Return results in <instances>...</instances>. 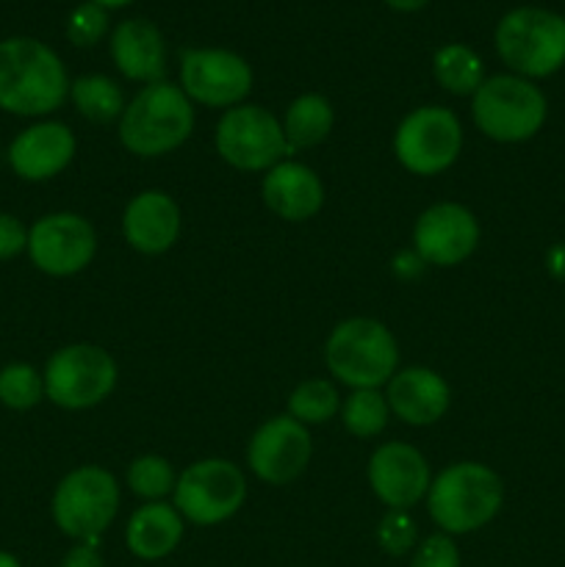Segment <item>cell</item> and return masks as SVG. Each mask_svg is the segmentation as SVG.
Instances as JSON below:
<instances>
[{
    "instance_id": "6da1fadb",
    "label": "cell",
    "mask_w": 565,
    "mask_h": 567,
    "mask_svg": "<svg viewBox=\"0 0 565 567\" xmlns=\"http://www.w3.org/2000/svg\"><path fill=\"white\" fill-rule=\"evenodd\" d=\"M70 97L64 61L53 48L31 37L0 42V111L42 120Z\"/></svg>"
},
{
    "instance_id": "7a4b0ae2",
    "label": "cell",
    "mask_w": 565,
    "mask_h": 567,
    "mask_svg": "<svg viewBox=\"0 0 565 567\" xmlns=\"http://www.w3.org/2000/svg\"><path fill=\"white\" fill-rule=\"evenodd\" d=\"M197 114L181 86L170 81L147 83L116 122L120 144L136 158H161L192 138Z\"/></svg>"
},
{
    "instance_id": "3957f363",
    "label": "cell",
    "mask_w": 565,
    "mask_h": 567,
    "mask_svg": "<svg viewBox=\"0 0 565 567\" xmlns=\"http://www.w3.org/2000/svg\"><path fill=\"white\" fill-rule=\"evenodd\" d=\"M424 502L432 524L443 535H471L499 515L504 504V482L491 465L463 460L432 476Z\"/></svg>"
},
{
    "instance_id": "277c9868",
    "label": "cell",
    "mask_w": 565,
    "mask_h": 567,
    "mask_svg": "<svg viewBox=\"0 0 565 567\" xmlns=\"http://www.w3.org/2000/svg\"><path fill=\"white\" fill-rule=\"evenodd\" d=\"M325 363L332 380L352 391L388 385L399 371V343L382 321L352 316L332 327L325 343Z\"/></svg>"
},
{
    "instance_id": "5b68a950",
    "label": "cell",
    "mask_w": 565,
    "mask_h": 567,
    "mask_svg": "<svg viewBox=\"0 0 565 567\" xmlns=\"http://www.w3.org/2000/svg\"><path fill=\"white\" fill-rule=\"evenodd\" d=\"M548 103L535 81L521 75H491L471 97L476 131L499 144L530 142L546 125Z\"/></svg>"
},
{
    "instance_id": "8992f818",
    "label": "cell",
    "mask_w": 565,
    "mask_h": 567,
    "mask_svg": "<svg viewBox=\"0 0 565 567\" xmlns=\"http://www.w3.org/2000/svg\"><path fill=\"white\" fill-rule=\"evenodd\" d=\"M493 44L513 75L526 81L548 78L565 64V17L521 6L499 20Z\"/></svg>"
},
{
    "instance_id": "52a82bcc",
    "label": "cell",
    "mask_w": 565,
    "mask_h": 567,
    "mask_svg": "<svg viewBox=\"0 0 565 567\" xmlns=\"http://www.w3.org/2000/svg\"><path fill=\"white\" fill-rule=\"evenodd\" d=\"M120 513V482L100 465H78L61 476L50 498V515L61 535L97 546Z\"/></svg>"
},
{
    "instance_id": "ba28073f",
    "label": "cell",
    "mask_w": 565,
    "mask_h": 567,
    "mask_svg": "<svg viewBox=\"0 0 565 567\" xmlns=\"http://www.w3.org/2000/svg\"><path fill=\"white\" fill-rule=\"evenodd\" d=\"M44 399L61 410H89L114 393L120 369L97 343H66L42 369Z\"/></svg>"
},
{
    "instance_id": "9c48e42d",
    "label": "cell",
    "mask_w": 565,
    "mask_h": 567,
    "mask_svg": "<svg viewBox=\"0 0 565 567\" xmlns=\"http://www.w3.org/2000/svg\"><path fill=\"white\" fill-rule=\"evenodd\" d=\"M460 153H463V122L443 105L413 109L393 131V155L410 175H441L458 164Z\"/></svg>"
},
{
    "instance_id": "30bf717a",
    "label": "cell",
    "mask_w": 565,
    "mask_h": 567,
    "mask_svg": "<svg viewBox=\"0 0 565 567\" xmlns=\"http://www.w3.org/2000/svg\"><path fill=\"white\" fill-rule=\"evenodd\" d=\"M247 498V480L233 460L205 457L177 474L172 507L194 526H216L230 520Z\"/></svg>"
},
{
    "instance_id": "8fae6325",
    "label": "cell",
    "mask_w": 565,
    "mask_h": 567,
    "mask_svg": "<svg viewBox=\"0 0 565 567\" xmlns=\"http://www.w3.org/2000/svg\"><path fill=\"white\" fill-rule=\"evenodd\" d=\"M214 144L219 158L238 172H269L291 155L282 122L264 105L242 103L216 122Z\"/></svg>"
},
{
    "instance_id": "7c38bea8",
    "label": "cell",
    "mask_w": 565,
    "mask_h": 567,
    "mask_svg": "<svg viewBox=\"0 0 565 567\" xmlns=\"http://www.w3.org/2000/svg\"><path fill=\"white\" fill-rule=\"evenodd\" d=\"M28 258L42 275H81L97 255V233L92 221L72 210L44 214L28 227Z\"/></svg>"
},
{
    "instance_id": "4fadbf2b",
    "label": "cell",
    "mask_w": 565,
    "mask_h": 567,
    "mask_svg": "<svg viewBox=\"0 0 565 567\" xmlns=\"http://www.w3.org/2000/svg\"><path fill=\"white\" fill-rule=\"evenodd\" d=\"M181 89L208 109H236L253 92V66L233 50L192 48L181 53Z\"/></svg>"
},
{
    "instance_id": "5bb4252c",
    "label": "cell",
    "mask_w": 565,
    "mask_h": 567,
    "mask_svg": "<svg viewBox=\"0 0 565 567\" xmlns=\"http://www.w3.org/2000/svg\"><path fill=\"white\" fill-rule=\"evenodd\" d=\"M310 454H314V443H310L308 426L299 424L291 415H275L264 421L249 437L247 463L260 482L282 487L297 482L308 471Z\"/></svg>"
},
{
    "instance_id": "9a60e30c",
    "label": "cell",
    "mask_w": 565,
    "mask_h": 567,
    "mask_svg": "<svg viewBox=\"0 0 565 567\" xmlns=\"http://www.w3.org/2000/svg\"><path fill=\"white\" fill-rule=\"evenodd\" d=\"M480 236V221L465 205L435 203L415 219L413 249L427 266L452 269L476 252Z\"/></svg>"
},
{
    "instance_id": "2e32d148",
    "label": "cell",
    "mask_w": 565,
    "mask_h": 567,
    "mask_svg": "<svg viewBox=\"0 0 565 567\" xmlns=\"http://www.w3.org/2000/svg\"><path fill=\"white\" fill-rule=\"evenodd\" d=\"M369 487L388 509H410L427 498L432 485V471L424 454L402 441L382 443L371 452Z\"/></svg>"
},
{
    "instance_id": "e0dca14e",
    "label": "cell",
    "mask_w": 565,
    "mask_h": 567,
    "mask_svg": "<svg viewBox=\"0 0 565 567\" xmlns=\"http://www.w3.org/2000/svg\"><path fill=\"white\" fill-rule=\"evenodd\" d=\"M78 150L70 125L55 120H39L11 138L6 150L9 169L25 183H44L59 177L72 164Z\"/></svg>"
},
{
    "instance_id": "ac0fdd59",
    "label": "cell",
    "mask_w": 565,
    "mask_h": 567,
    "mask_svg": "<svg viewBox=\"0 0 565 567\" xmlns=\"http://www.w3.org/2000/svg\"><path fill=\"white\" fill-rule=\"evenodd\" d=\"M386 402L391 415L408 426H432L449 413L452 388L438 371L427 365L399 369L386 385Z\"/></svg>"
},
{
    "instance_id": "d6986e66",
    "label": "cell",
    "mask_w": 565,
    "mask_h": 567,
    "mask_svg": "<svg viewBox=\"0 0 565 567\" xmlns=\"http://www.w3.org/2000/svg\"><path fill=\"white\" fill-rule=\"evenodd\" d=\"M181 205L161 188L138 192L122 214V236L142 255L170 252L181 238Z\"/></svg>"
},
{
    "instance_id": "ffe728a7",
    "label": "cell",
    "mask_w": 565,
    "mask_h": 567,
    "mask_svg": "<svg viewBox=\"0 0 565 567\" xmlns=\"http://www.w3.org/2000/svg\"><path fill=\"white\" fill-rule=\"evenodd\" d=\"M260 197L277 219L299 225L325 208V183L310 166L286 158L264 172Z\"/></svg>"
},
{
    "instance_id": "44dd1931",
    "label": "cell",
    "mask_w": 565,
    "mask_h": 567,
    "mask_svg": "<svg viewBox=\"0 0 565 567\" xmlns=\"http://www.w3.org/2000/svg\"><path fill=\"white\" fill-rule=\"evenodd\" d=\"M111 59L116 70L136 83H158L166 75V44L150 20H125L111 33Z\"/></svg>"
},
{
    "instance_id": "7402d4cb",
    "label": "cell",
    "mask_w": 565,
    "mask_h": 567,
    "mask_svg": "<svg viewBox=\"0 0 565 567\" xmlns=\"http://www.w3.org/2000/svg\"><path fill=\"white\" fill-rule=\"evenodd\" d=\"M183 515L166 502H144L131 515L125 529L127 551L144 563L164 559L181 546L183 540Z\"/></svg>"
},
{
    "instance_id": "603a6c76",
    "label": "cell",
    "mask_w": 565,
    "mask_h": 567,
    "mask_svg": "<svg viewBox=\"0 0 565 567\" xmlns=\"http://www.w3.org/2000/svg\"><path fill=\"white\" fill-rule=\"evenodd\" d=\"M282 133H286L288 150L299 153V150L319 147L332 131V122H336V114H332V105L325 94H299L291 105L286 109V116H282Z\"/></svg>"
},
{
    "instance_id": "cb8c5ba5",
    "label": "cell",
    "mask_w": 565,
    "mask_h": 567,
    "mask_svg": "<svg viewBox=\"0 0 565 567\" xmlns=\"http://www.w3.org/2000/svg\"><path fill=\"white\" fill-rule=\"evenodd\" d=\"M432 75L438 86L446 89L449 94L458 97H474L476 89L485 81V64L469 44H443L432 59Z\"/></svg>"
},
{
    "instance_id": "d4e9b609",
    "label": "cell",
    "mask_w": 565,
    "mask_h": 567,
    "mask_svg": "<svg viewBox=\"0 0 565 567\" xmlns=\"http://www.w3.org/2000/svg\"><path fill=\"white\" fill-rule=\"evenodd\" d=\"M70 100L81 116L97 125L120 122L125 111V92L109 75H81L70 83Z\"/></svg>"
},
{
    "instance_id": "484cf974",
    "label": "cell",
    "mask_w": 565,
    "mask_h": 567,
    "mask_svg": "<svg viewBox=\"0 0 565 567\" xmlns=\"http://www.w3.org/2000/svg\"><path fill=\"white\" fill-rule=\"evenodd\" d=\"M341 413V393L325 377L299 382L288 396V415L305 426H319Z\"/></svg>"
},
{
    "instance_id": "4316f807",
    "label": "cell",
    "mask_w": 565,
    "mask_h": 567,
    "mask_svg": "<svg viewBox=\"0 0 565 567\" xmlns=\"http://www.w3.org/2000/svg\"><path fill=\"white\" fill-rule=\"evenodd\" d=\"M341 424L349 435L369 441L386 432L388 421H391V408L386 402V393L374 391V388H363V391H352L341 402Z\"/></svg>"
},
{
    "instance_id": "83f0119b",
    "label": "cell",
    "mask_w": 565,
    "mask_h": 567,
    "mask_svg": "<svg viewBox=\"0 0 565 567\" xmlns=\"http://www.w3.org/2000/svg\"><path fill=\"white\" fill-rule=\"evenodd\" d=\"M125 480L133 496L144 498V502H164L166 496L175 493L177 485L175 468L161 454H142L133 460L125 471Z\"/></svg>"
},
{
    "instance_id": "f1b7e54d",
    "label": "cell",
    "mask_w": 565,
    "mask_h": 567,
    "mask_svg": "<svg viewBox=\"0 0 565 567\" xmlns=\"http://www.w3.org/2000/svg\"><path fill=\"white\" fill-rule=\"evenodd\" d=\"M44 402V377L31 363H6L0 369V404L14 413L33 410Z\"/></svg>"
},
{
    "instance_id": "f546056e",
    "label": "cell",
    "mask_w": 565,
    "mask_h": 567,
    "mask_svg": "<svg viewBox=\"0 0 565 567\" xmlns=\"http://www.w3.org/2000/svg\"><path fill=\"white\" fill-rule=\"evenodd\" d=\"M415 535H419V526H415L410 509H388L377 526V543L391 557H404L408 551H413Z\"/></svg>"
},
{
    "instance_id": "4dcf8cb0",
    "label": "cell",
    "mask_w": 565,
    "mask_h": 567,
    "mask_svg": "<svg viewBox=\"0 0 565 567\" xmlns=\"http://www.w3.org/2000/svg\"><path fill=\"white\" fill-rule=\"evenodd\" d=\"M109 31V11L97 3H81L66 20V39L75 48H92Z\"/></svg>"
},
{
    "instance_id": "1f68e13d",
    "label": "cell",
    "mask_w": 565,
    "mask_h": 567,
    "mask_svg": "<svg viewBox=\"0 0 565 567\" xmlns=\"http://www.w3.org/2000/svg\"><path fill=\"white\" fill-rule=\"evenodd\" d=\"M410 567H460L458 543L452 540V535H443V532L424 537L415 546Z\"/></svg>"
},
{
    "instance_id": "d6a6232c",
    "label": "cell",
    "mask_w": 565,
    "mask_h": 567,
    "mask_svg": "<svg viewBox=\"0 0 565 567\" xmlns=\"http://www.w3.org/2000/svg\"><path fill=\"white\" fill-rule=\"evenodd\" d=\"M28 249V227L14 214L0 210V264L14 260Z\"/></svg>"
},
{
    "instance_id": "836d02e7",
    "label": "cell",
    "mask_w": 565,
    "mask_h": 567,
    "mask_svg": "<svg viewBox=\"0 0 565 567\" xmlns=\"http://www.w3.org/2000/svg\"><path fill=\"white\" fill-rule=\"evenodd\" d=\"M61 567H105L103 557H100L97 546H86V543H78L61 559Z\"/></svg>"
},
{
    "instance_id": "e575fe53",
    "label": "cell",
    "mask_w": 565,
    "mask_h": 567,
    "mask_svg": "<svg viewBox=\"0 0 565 567\" xmlns=\"http://www.w3.org/2000/svg\"><path fill=\"white\" fill-rule=\"evenodd\" d=\"M424 266L427 264L419 258V255H415V249H410V252H399L397 258H393V275L410 280V277H419Z\"/></svg>"
},
{
    "instance_id": "d590c367",
    "label": "cell",
    "mask_w": 565,
    "mask_h": 567,
    "mask_svg": "<svg viewBox=\"0 0 565 567\" xmlns=\"http://www.w3.org/2000/svg\"><path fill=\"white\" fill-rule=\"evenodd\" d=\"M546 269L554 280L565 282V244H554L546 252Z\"/></svg>"
},
{
    "instance_id": "8d00e7d4",
    "label": "cell",
    "mask_w": 565,
    "mask_h": 567,
    "mask_svg": "<svg viewBox=\"0 0 565 567\" xmlns=\"http://www.w3.org/2000/svg\"><path fill=\"white\" fill-rule=\"evenodd\" d=\"M386 3L391 6L393 11H419V9H424L430 0H386Z\"/></svg>"
},
{
    "instance_id": "74e56055",
    "label": "cell",
    "mask_w": 565,
    "mask_h": 567,
    "mask_svg": "<svg viewBox=\"0 0 565 567\" xmlns=\"http://www.w3.org/2000/svg\"><path fill=\"white\" fill-rule=\"evenodd\" d=\"M92 3L103 6V9H122V6L133 3V0H92Z\"/></svg>"
},
{
    "instance_id": "f35d334b",
    "label": "cell",
    "mask_w": 565,
    "mask_h": 567,
    "mask_svg": "<svg viewBox=\"0 0 565 567\" xmlns=\"http://www.w3.org/2000/svg\"><path fill=\"white\" fill-rule=\"evenodd\" d=\"M0 567H22L20 559L9 551H0Z\"/></svg>"
}]
</instances>
